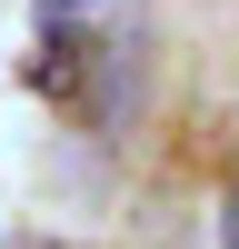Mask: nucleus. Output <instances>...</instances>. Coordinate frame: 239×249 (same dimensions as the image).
I'll use <instances>...</instances> for the list:
<instances>
[{
  "label": "nucleus",
  "instance_id": "nucleus-1",
  "mask_svg": "<svg viewBox=\"0 0 239 249\" xmlns=\"http://www.w3.org/2000/svg\"><path fill=\"white\" fill-rule=\"evenodd\" d=\"M80 10L90 0H40V30H80Z\"/></svg>",
  "mask_w": 239,
  "mask_h": 249
},
{
  "label": "nucleus",
  "instance_id": "nucleus-2",
  "mask_svg": "<svg viewBox=\"0 0 239 249\" xmlns=\"http://www.w3.org/2000/svg\"><path fill=\"white\" fill-rule=\"evenodd\" d=\"M219 249H239V179H229V210H219Z\"/></svg>",
  "mask_w": 239,
  "mask_h": 249
}]
</instances>
